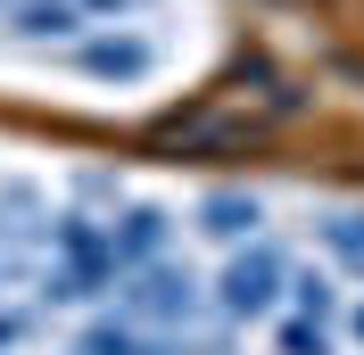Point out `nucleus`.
I'll list each match as a JSON object with an SVG mask.
<instances>
[{
  "mask_svg": "<svg viewBox=\"0 0 364 355\" xmlns=\"http://www.w3.org/2000/svg\"><path fill=\"white\" fill-rule=\"evenodd\" d=\"M100 289H116L108 223H100V215H50V273H42V297H50V306H91Z\"/></svg>",
  "mask_w": 364,
  "mask_h": 355,
  "instance_id": "nucleus-1",
  "label": "nucleus"
},
{
  "mask_svg": "<svg viewBox=\"0 0 364 355\" xmlns=\"http://www.w3.org/2000/svg\"><path fill=\"white\" fill-rule=\"evenodd\" d=\"M290 306V256L273 240H249V248H232L224 273H215V314L224 322H265V314Z\"/></svg>",
  "mask_w": 364,
  "mask_h": 355,
  "instance_id": "nucleus-2",
  "label": "nucleus"
},
{
  "mask_svg": "<svg viewBox=\"0 0 364 355\" xmlns=\"http://www.w3.org/2000/svg\"><path fill=\"white\" fill-rule=\"evenodd\" d=\"M199 314V273L174 265V256H158V265L124 273V322H141V331H182Z\"/></svg>",
  "mask_w": 364,
  "mask_h": 355,
  "instance_id": "nucleus-3",
  "label": "nucleus"
},
{
  "mask_svg": "<svg viewBox=\"0 0 364 355\" xmlns=\"http://www.w3.org/2000/svg\"><path fill=\"white\" fill-rule=\"evenodd\" d=\"M108 256H116V281H124V273H141V265H158L166 256V207H124V215L108 223Z\"/></svg>",
  "mask_w": 364,
  "mask_h": 355,
  "instance_id": "nucleus-4",
  "label": "nucleus"
},
{
  "mask_svg": "<svg viewBox=\"0 0 364 355\" xmlns=\"http://www.w3.org/2000/svg\"><path fill=\"white\" fill-rule=\"evenodd\" d=\"M75 67L100 75V83H141V75L158 67V50L141 42V33H91V42H75Z\"/></svg>",
  "mask_w": 364,
  "mask_h": 355,
  "instance_id": "nucleus-5",
  "label": "nucleus"
},
{
  "mask_svg": "<svg viewBox=\"0 0 364 355\" xmlns=\"http://www.w3.org/2000/svg\"><path fill=\"white\" fill-rule=\"evenodd\" d=\"M257 223H265V207L240 199V190H207V199H199V231H207V240L249 248V240H257Z\"/></svg>",
  "mask_w": 364,
  "mask_h": 355,
  "instance_id": "nucleus-6",
  "label": "nucleus"
},
{
  "mask_svg": "<svg viewBox=\"0 0 364 355\" xmlns=\"http://www.w3.org/2000/svg\"><path fill=\"white\" fill-rule=\"evenodd\" d=\"M9 17H17L25 42H50V33H75V25H83V9H75V0H17Z\"/></svg>",
  "mask_w": 364,
  "mask_h": 355,
  "instance_id": "nucleus-7",
  "label": "nucleus"
},
{
  "mask_svg": "<svg viewBox=\"0 0 364 355\" xmlns=\"http://www.w3.org/2000/svg\"><path fill=\"white\" fill-rule=\"evenodd\" d=\"M323 256H331L340 273H356V281H364V207H348V215L323 223Z\"/></svg>",
  "mask_w": 364,
  "mask_h": 355,
  "instance_id": "nucleus-8",
  "label": "nucleus"
},
{
  "mask_svg": "<svg viewBox=\"0 0 364 355\" xmlns=\"http://www.w3.org/2000/svg\"><path fill=\"white\" fill-rule=\"evenodd\" d=\"M290 314H306V322H340V289L323 281V273H290Z\"/></svg>",
  "mask_w": 364,
  "mask_h": 355,
  "instance_id": "nucleus-9",
  "label": "nucleus"
},
{
  "mask_svg": "<svg viewBox=\"0 0 364 355\" xmlns=\"http://www.w3.org/2000/svg\"><path fill=\"white\" fill-rule=\"evenodd\" d=\"M282 355H331V322H306V314H290V322H282Z\"/></svg>",
  "mask_w": 364,
  "mask_h": 355,
  "instance_id": "nucleus-10",
  "label": "nucleus"
},
{
  "mask_svg": "<svg viewBox=\"0 0 364 355\" xmlns=\"http://www.w3.org/2000/svg\"><path fill=\"white\" fill-rule=\"evenodd\" d=\"M83 17H116V9H133V0H75Z\"/></svg>",
  "mask_w": 364,
  "mask_h": 355,
  "instance_id": "nucleus-11",
  "label": "nucleus"
},
{
  "mask_svg": "<svg viewBox=\"0 0 364 355\" xmlns=\"http://www.w3.org/2000/svg\"><path fill=\"white\" fill-rule=\"evenodd\" d=\"M348 331H356V339H364V306H356V314H348Z\"/></svg>",
  "mask_w": 364,
  "mask_h": 355,
  "instance_id": "nucleus-12",
  "label": "nucleus"
},
{
  "mask_svg": "<svg viewBox=\"0 0 364 355\" xmlns=\"http://www.w3.org/2000/svg\"><path fill=\"white\" fill-rule=\"evenodd\" d=\"M0 9H17V0H0Z\"/></svg>",
  "mask_w": 364,
  "mask_h": 355,
  "instance_id": "nucleus-13",
  "label": "nucleus"
}]
</instances>
